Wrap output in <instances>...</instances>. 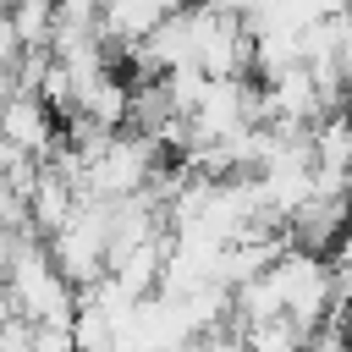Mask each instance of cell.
Here are the masks:
<instances>
[{"label": "cell", "instance_id": "1", "mask_svg": "<svg viewBox=\"0 0 352 352\" xmlns=\"http://www.w3.org/2000/svg\"><path fill=\"white\" fill-rule=\"evenodd\" d=\"M6 292H11V308L22 319H72L77 314V286L55 270L38 231H22L16 258L6 270Z\"/></svg>", "mask_w": 352, "mask_h": 352}, {"label": "cell", "instance_id": "2", "mask_svg": "<svg viewBox=\"0 0 352 352\" xmlns=\"http://www.w3.org/2000/svg\"><path fill=\"white\" fill-rule=\"evenodd\" d=\"M346 226H352V192H308L286 214L292 248H308V253H336Z\"/></svg>", "mask_w": 352, "mask_h": 352}, {"label": "cell", "instance_id": "3", "mask_svg": "<svg viewBox=\"0 0 352 352\" xmlns=\"http://www.w3.org/2000/svg\"><path fill=\"white\" fill-rule=\"evenodd\" d=\"M0 132L22 148V154H33V160H50V148L60 143V116L38 99V94H6L0 99Z\"/></svg>", "mask_w": 352, "mask_h": 352}, {"label": "cell", "instance_id": "4", "mask_svg": "<svg viewBox=\"0 0 352 352\" xmlns=\"http://www.w3.org/2000/svg\"><path fill=\"white\" fill-rule=\"evenodd\" d=\"M126 110H132V82H126L116 66H104V72H94V77L77 88V110H72V116L121 132V126H126Z\"/></svg>", "mask_w": 352, "mask_h": 352}, {"label": "cell", "instance_id": "5", "mask_svg": "<svg viewBox=\"0 0 352 352\" xmlns=\"http://www.w3.org/2000/svg\"><path fill=\"white\" fill-rule=\"evenodd\" d=\"M302 324L292 314H270V319H253L242 324V346L248 352H302Z\"/></svg>", "mask_w": 352, "mask_h": 352}, {"label": "cell", "instance_id": "6", "mask_svg": "<svg viewBox=\"0 0 352 352\" xmlns=\"http://www.w3.org/2000/svg\"><path fill=\"white\" fill-rule=\"evenodd\" d=\"M22 50H50V33H55V0H11L6 6Z\"/></svg>", "mask_w": 352, "mask_h": 352}, {"label": "cell", "instance_id": "7", "mask_svg": "<svg viewBox=\"0 0 352 352\" xmlns=\"http://www.w3.org/2000/svg\"><path fill=\"white\" fill-rule=\"evenodd\" d=\"M16 242H22V231L0 226V286H6V270H11V258H16Z\"/></svg>", "mask_w": 352, "mask_h": 352}, {"label": "cell", "instance_id": "8", "mask_svg": "<svg viewBox=\"0 0 352 352\" xmlns=\"http://www.w3.org/2000/svg\"><path fill=\"white\" fill-rule=\"evenodd\" d=\"M16 160H22V148H16V143H11V138H6V132H0V170H11V165H16Z\"/></svg>", "mask_w": 352, "mask_h": 352}, {"label": "cell", "instance_id": "9", "mask_svg": "<svg viewBox=\"0 0 352 352\" xmlns=\"http://www.w3.org/2000/svg\"><path fill=\"white\" fill-rule=\"evenodd\" d=\"M11 314H16V308H11V292H6V286H0V324H6V319H11Z\"/></svg>", "mask_w": 352, "mask_h": 352}, {"label": "cell", "instance_id": "10", "mask_svg": "<svg viewBox=\"0 0 352 352\" xmlns=\"http://www.w3.org/2000/svg\"><path fill=\"white\" fill-rule=\"evenodd\" d=\"M165 11H192V6H204V0H160Z\"/></svg>", "mask_w": 352, "mask_h": 352}, {"label": "cell", "instance_id": "11", "mask_svg": "<svg viewBox=\"0 0 352 352\" xmlns=\"http://www.w3.org/2000/svg\"><path fill=\"white\" fill-rule=\"evenodd\" d=\"M170 352H198V341H182V346H170Z\"/></svg>", "mask_w": 352, "mask_h": 352}, {"label": "cell", "instance_id": "12", "mask_svg": "<svg viewBox=\"0 0 352 352\" xmlns=\"http://www.w3.org/2000/svg\"><path fill=\"white\" fill-rule=\"evenodd\" d=\"M336 308H341V302H336ZM346 314H352V302H346Z\"/></svg>", "mask_w": 352, "mask_h": 352}]
</instances>
